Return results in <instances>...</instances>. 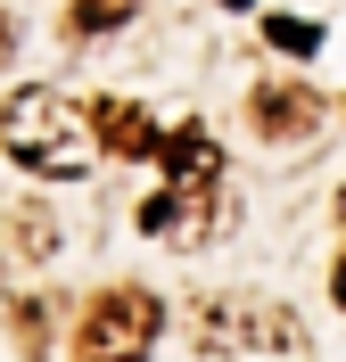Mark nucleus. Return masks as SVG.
<instances>
[{
    "label": "nucleus",
    "instance_id": "obj_1",
    "mask_svg": "<svg viewBox=\"0 0 346 362\" xmlns=\"http://www.w3.org/2000/svg\"><path fill=\"white\" fill-rule=\"evenodd\" d=\"M0 140H8V157L25 165V173L42 181H83L91 173V107H74L67 90L50 83H25L8 90V107H0Z\"/></svg>",
    "mask_w": 346,
    "mask_h": 362
},
{
    "label": "nucleus",
    "instance_id": "obj_2",
    "mask_svg": "<svg viewBox=\"0 0 346 362\" xmlns=\"http://www.w3.org/2000/svg\"><path fill=\"white\" fill-rule=\"evenodd\" d=\"M198 354L214 362H305V321L272 296H207L198 305Z\"/></svg>",
    "mask_w": 346,
    "mask_h": 362
},
{
    "label": "nucleus",
    "instance_id": "obj_3",
    "mask_svg": "<svg viewBox=\"0 0 346 362\" xmlns=\"http://www.w3.org/2000/svg\"><path fill=\"white\" fill-rule=\"evenodd\" d=\"M165 329V305L149 288H108L91 296V313L74 329V362H140Z\"/></svg>",
    "mask_w": 346,
    "mask_h": 362
},
{
    "label": "nucleus",
    "instance_id": "obj_4",
    "mask_svg": "<svg viewBox=\"0 0 346 362\" xmlns=\"http://www.w3.org/2000/svg\"><path fill=\"white\" fill-rule=\"evenodd\" d=\"M248 115H255V132L264 140H305L313 124H322V90H305V83H264L248 99Z\"/></svg>",
    "mask_w": 346,
    "mask_h": 362
},
{
    "label": "nucleus",
    "instance_id": "obj_5",
    "mask_svg": "<svg viewBox=\"0 0 346 362\" xmlns=\"http://www.w3.org/2000/svg\"><path fill=\"white\" fill-rule=\"evenodd\" d=\"M91 140L108 148V157H157V148H165L157 115L132 107V99H91Z\"/></svg>",
    "mask_w": 346,
    "mask_h": 362
},
{
    "label": "nucleus",
    "instance_id": "obj_6",
    "mask_svg": "<svg viewBox=\"0 0 346 362\" xmlns=\"http://www.w3.org/2000/svg\"><path fill=\"white\" fill-rule=\"evenodd\" d=\"M140 0H74L67 8V42H99V33H115V25H132Z\"/></svg>",
    "mask_w": 346,
    "mask_h": 362
},
{
    "label": "nucleus",
    "instance_id": "obj_7",
    "mask_svg": "<svg viewBox=\"0 0 346 362\" xmlns=\"http://www.w3.org/2000/svg\"><path fill=\"white\" fill-rule=\"evenodd\" d=\"M8 239H17V255H25V264H42V255L58 247V223H50V206H17V214H8Z\"/></svg>",
    "mask_w": 346,
    "mask_h": 362
},
{
    "label": "nucleus",
    "instance_id": "obj_8",
    "mask_svg": "<svg viewBox=\"0 0 346 362\" xmlns=\"http://www.w3.org/2000/svg\"><path fill=\"white\" fill-rule=\"evenodd\" d=\"M264 33H272V49H289V58H313V49H322V33H313V25H297V17H272Z\"/></svg>",
    "mask_w": 346,
    "mask_h": 362
},
{
    "label": "nucleus",
    "instance_id": "obj_9",
    "mask_svg": "<svg viewBox=\"0 0 346 362\" xmlns=\"http://www.w3.org/2000/svg\"><path fill=\"white\" fill-rule=\"evenodd\" d=\"M330 296H338V313H346V255H338V272H330Z\"/></svg>",
    "mask_w": 346,
    "mask_h": 362
},
{
    "label": "nucleus",
    "instance_id": "obj_10",
    "mask_svg": "<svg viewBox=\"0 0 346 362\" xmlns=\"http://www.w3.org/2000/svg\"><path fill=\"white\" fill-rule=\"evenodd\" d=\"M338 223H346V189H338Z\"/></svg>",
    "mask_w": 346,
    "mask_h": 362
}]
</instances>
